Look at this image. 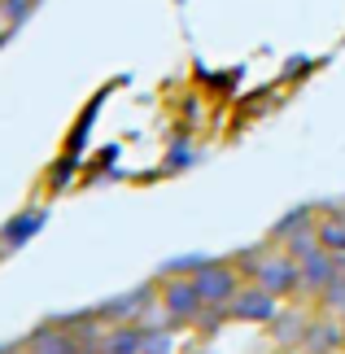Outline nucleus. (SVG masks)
<instances>
[{
	"label": "nucleus",
	"mask_w": 345,
	"mask_h": 354,
	"mask_svg": "<svg viewBox=\"0 0 345 354\" xmlns=\"http://www.w3.org/2000/svg\"><path fill=\"white\" fill-rule=\"evenodd\" d=\"M275 302H280V297H275L271 289H262V284L254 280L250 289H245V284H241V293H236V297H232V302H227V310H232V315H236V319L271 324V319H275Z\"/></svg>",
	"instance_id": "39448f33"
},
{
	"label": "nucleus",
	"mask_w": 345,
	"mask_h": 354,
	"mask_svg": "<svg viewBox=\"0 0 345 354\" xmlns=\"http://www.w3.org/2000/svg\"><path fill=\"white\" fill-rule=\"evenodd\" d=\"M26 350L31 354H79V342L71 333H62L57 324H48V328H39L31 342H26Z\"/></svg>",
	"instance_id": "423d86ee"
},
{
	"label": "nucleus",
	"mask_w": 345,
	"mask_h": 354,
	"mask_svg": "<svg viewBox=\"0 0 345 354\" xmlns=\"http://www.w3.org/2000/svg\"><path fill=\"white\" fill-rule=\"evenodd\" d=\"M9 354H31V350H9Z\"/></svg>",
	"instance_id": "9b49d317"
},
{
	"label": "nucleus",
	"mask_w": 345,
	"mask_h": 354,
	"mask_svg": "<svg viewBox=\"0 0 345 354\" xmlns=\"http://www.w3.org/2000/svg\"><path fill=\"white\" fill-rule=\"evenodd\" d=\"M210 306L197 289V280H162V310L171 324H192L201 310Z\"/></svg>",
	"instance_id": "f03ea898"
},
{
	"label": "nucleus",
	"mask_w": 345,
	"mask_h": 354,
	"mask_svg": "<svg viewBox=\"0 0 345 354\" xmlns=\"http://www.w3.org/2000/svg\"><path fill=\"white\" fill-rule=\"evenodd\" d=\"M319 245L345 258V214L341 210H333V214H324V219H319Z\"/></svg>",
	"instance_id": "1a4fd4ad"
},
{
	"label": "nucleus",
	"mask_w": 345,
	"mask_h": 354,
	"mask_svg": "<svg viewBox=\"0 0 345 354\" xmlns=\"http://www.w3.org/2000/svg\"><path fill=\"white\" fill-rule=\"evenodd\" d=\"M301 342H306L315 354H319V350H333V342H341V328H337V324H324V328H319V324H310Z\"/></svg>",
	"instance_id": "9d476101"
},
{
	"label": "nucleus",
	"mask_w": 345,
	"mask_h": 354,
	"mask_svg": "<svg viewBox=\"0 0 345 354\" xmlns=\"http://www.w3.org/2000/svg\"><path fill=\"white\" fill-rule=\"evenodd\" d=\"M39 227H44V210H26V214H18L13 223H5L0 241H5V245H22L31 232H39Z\"/></svg>",
	"instance_id": "6e6552de"
},
{
	"label": "nucleus",
	"mask_w": 345,
	"mask_h": 354,
	"mask_svg": "<svg viewBox=\"0 0 345 354\" xmlns=\"http://www.w3.org/2000/svg\"><path fill=\"white\" fill-rule=\"evenodd\" d=\"M254 280L262 284V289H271L275 297H288V293H297L301 289V263L293 254H267L262 258V267L254 271Z\"/></svg>",
	"instance_id": "7ed1b4c3"
},
{
	"label": "nucleus",
	"mask_w": 345,
	"mask_h": 354,
	"mask_svg": "<svg viewBox=\"0 0 345 354\" xmlns=\"http://www.w3.org/2000/svg\"><path fill=\"white\" fill-rule=\"evenodd\" d=\"M197 289L210 306H227L241 293V267L236 263H197Z\"/></svg>",
	"instance_id": "f257e3e1"
},
{
	"label": "nucleus",
	"mask_w": 345,
	"mask_h": 354,
	"mask_svg": "<svg viewBox=\"0 0 345 354\" xmlns=\"http://www.w3.org/2000/svg\"><path fill=\"white\" fill-rule=\"evenodd\" d=\"M105 354H144V328L140 324H118L105 337Z\"/></svg>",
	"instance_id": "0eeeda50"
},
{
	"label": "nucleus",
	"mask_w": 345,
	"mask_h": 354,
	"mask_svg": "<svg viewBox=\"0 0 345 354\" xmlns=\"http://www.w3.org/2000/svg\"><path fill=\"white\" fill-rule=\"evenodd\" d=\"M341 276H345V258L324 250V245L301 258V289H310V293H324L328 284H337Z\"/></svg>",
	"instance_id": "20e7f679"
}]
</instances>
